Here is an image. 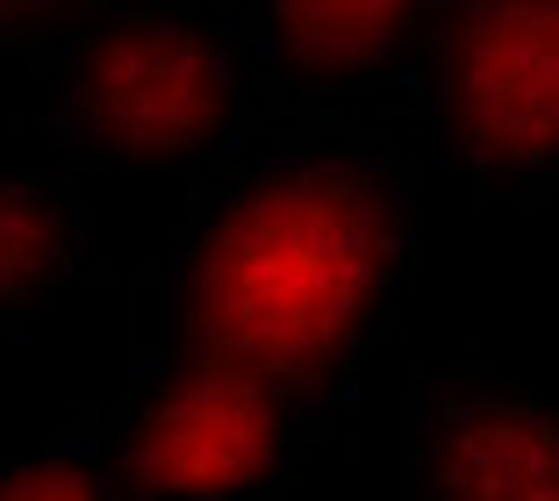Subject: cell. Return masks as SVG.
<instances>
[{"label": "cell", "mask_w": 559, "mask_h": 501, "mask_svg": "<svg viewBox=\"0 0 559 501\" xmlns=\"http://www.w3.org/2000/svg\"><path fill=\"white\" fill-rule=\"evenodd\" d=\"M58 22H66V8H29V0H0V50H36V58H44V44L58 36Z\"/></svg>", "instance_id": "9"}, {"label": "cell", "mask_w": 559, "mask_h": 501, "mask_svg": "<svg viewBox=\"0 0 559 501\" xmlns=\"http://www.w3.org/2000/svg\"><path fill=\"white\" fill-rule=\"evenodd\" d=\"M94 265V215L80 187L44 165L0 158V330L58 308Z\"/></svg>", "instance_id": "7"}, {"label": "cell", "mask_w": 559, "mask_h": 501, "mask_svg": "<svg viewBox=\"0 0 559 501\" xmlns=\"http://www.w3.org/2000/svg\"><path fill=\"white\" fill-rule=\"evenodd\" d=\"M44 130L100 172H209L251 130V65L209 8H66L44 44Z\"/></svg>", "instance_id": "2"}, {"label": "cell", "mask_w": 559, "mask_h": 501, "mask_svg": "<svg viewBox=\"0 0 559 501\" xmlns=\"http://www.w3.org/2000/svg\"><path fill=\"white\" fill-rule=\"evenodd\" d=\"M402 501H559V394L488 366L416 380L402 402Z\"/></svg>", "instance_id": "5"}, {"label": "cell", "mask_w": 559, "mask_h": 501, "mask_svg": "<svg viewBox=\"0 0 559 501\" xmlns=\"http://www.w3.org/2000/svg\"><path fill=\"white\" fill-rule=\"evenodd\" d=\"M430 15L416 0H265L223 8L259 100L280 115H359L366 100L416 94L430 44Z\"/></svg>", "instance_id": "6"}, {"label": "cell", "mask_w": 559, "mask_h": 501, "mask_svg": "<svg viewBox=\"0 0 559 501\" xmlns=\"http://www.w3.org/2000/svg\"><path fill=\"white\" fill-rule=\"evenodd\" d=\"M323 416L330 402L223 358H130L94 437L130 501H273Z\"/></svg>", "instance_id": "3"}, {"label": "cell", "mask_w": 559, "mask_h": 501, "mask_svg": "<svg viewBox=\"0 0 559 501\" xmlns=\"http://www.w3.org/2000/svg\"><path fill=\"white\" fill-rule=\"evenodd\" d=\"M416 108L466 179L559 187V8H438Z\"/></svg>", "instance_id": "4"}, {"label": "cell", "mask_w": 559, "mask_h": 501, "mask_svg": "<svg viewBox=\"0 0 559 501\" xmlns=\"http://www.w3.org/2000/svg\"><path fill=\"white\" fill-rule=\"evenodd\" d=\"M416 259V172L366 115L251 122L136 287V358H223L337 402Z\"/></svg>", "instance_id": "1"}, {"label": "cell", "mask_w": 559, "mask_h": 501, "mask_svg": "<svg viewBox=\"0 0 559 501\" xmlns=\"http://www.w3.org/2000/svg\"><path fill=\"white\" fill-rule=\"evenodd\" d=\"M0 501H130L100 458L94 416L50 430L29 452H0Z\"/></svg>", "instance_id": "8"}]
</instances>
